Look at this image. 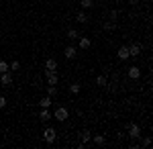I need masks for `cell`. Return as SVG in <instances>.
<instances>
[{
    "label": "cell",
    "mask_w": 153,
    "mask_h": 149,
    "mask_svg": "<svg viewBox=\"0 0 153 149\" xmlns=\"http://www.w3.org/2000/svg\"><path fill=\"white\" fill-rule=\"evenodd\" d=\"M76 21H78V23H86V21H88V14H86L84 10H80L78 14H76Z\"/></svg>",
    "instance_id": "obj_17"
},
{
    "label": "cell",
    "mask_w": 153,
    "mask_h": 149,
    "mask_svg": "<svg viewBox=\"0 0 153 149\" xmlns=\"http://www.w3.org/2000/svg\"><path fill=\"white\" fill-rule=\"evenodd\" d=\"M68 39H70V41L80 39V31H78V29H70V31H68Z\"/></svg>",
    "instance_id": "obj_12"
},
{
    "label": "cell",
    "mask_w": 153,
    "mask_h": 149,
    "mask_svg": "<svg viewBox=\"0 0 153 149\" xmlns=\"http://www.w3.org/2000/svg\"><path fill=\"white\" fill-rule=\"evenodd\" d=\"M39 106H41V108H49V106H51V96H43V98L39 100Z\"/></svg>",
    "instance_id": "obj_13"
},
{
    "label": "cell",
    "mask_w": 153,
    "mask_h": 149,
    "mask_svg": "<svg viewBox=\"0 0 153 149\" xmlns=\"http://www.w3.org/2000/svg\"><path fill=\"white\" fill-rule=\"evenodd\" d=\"M63 55H65L68 59H74V57H76V47L68 45V47H65V51H63Z\"/></svg>",
    "instance_id": "obj_11"
},
{
    "label": "cell",
    "mask_w": 153,
    "mask_h": 149,
    "mask_svg": "<svg viewBox=\"0 0 153 149\" xmlns=\"http://www.w3.org/2000/svg\"><path fill=\"white\" fill-rule=\"evenodd\" d=\"M114 27H117V25H114V21H106V23L102 25V29H104L106 33H110V31H114Z\"/></svg>",
    "instance_id": "obj_16"
},
{
    "label": "cell",
    "mask_w": 153,
    "mask_h": 149,
    "mask_svg": "<svg viewBox=\"0 0 153 149\" xmlns=\"http://www.w3.org/2000/svg\"><path fill=\"white\" fill-rule=\"evenodd\" d=\"M8 69H10V72H19V69H21V63H19V61L14 59V61H10V66H8Z\"/></svg>",
    "instance_id": "obj_19"
},
{
    "label": "cell",
    "mask_w": 153,
    "mask_h": 149,
    "mask_svg": "<svg viewBox=\"0 0 153 149\" xmlns=\"http://www.w3.org/2000/svg\"><path fill=\"white\" fill-rule=\"evenodd\" d=\"M4 106H6V98H4V96H0V108H4Z\"/></svg>",
    "instance_id": "obj_26"
},
{
    "label": "cell",
    "mask_w": 153,
    "mask_h": 149,
    "mask_svg": "<svg viewBox=\"0 0 153 149\" xmlns=\"http://www.w3.org/2000/svg\"><path fill=\"white\" fill-rule=\"evenodd\" d=\"M80 6L82 8H92L94 6V0H80Z\"/></svg>",
    "instance_id": "obj_18"
},
{
    "label": "cell",
    "mask_w": 153,
    "mask_h": 149,
    "mask_svg": "<svg viewBox=\"0 0 153 149\" xmlns=\"http://www.w3.org/2000/svg\"><path fill=\"white\" fill-rule=\"evenodd\" d=\"M51 116H53V112H51L49 108H41V112H39V118H41V121L47 123V121H51Z\"/></svg>",
    "instance_id": "obj_9"
},
{
    "label": "cell",
    "mask_w": 153,
    "mask_h": 149,
    "mask_svg": "<svg viewBox=\"0 0 153 149\" xmlns=\"http://www.w3.org/2000/svg\"><path fill=\"white\" fill-rule=\"evenodd\" d=\"M92 141V133L90 131H82L80 133V145H86V143H90Z\"/></svg>",
    "instance_id": "obj_7"
},
{
    "label": "cell",
    "mask_w": 153,
    "mask_h": 149,
    "mask_svg": "<svg viewBox=\"0 0 153 149\" xmlns=\"http://www.w3.org/2000/svg\"><path fill=\"white\" fill-rule=\"evenodd\" d=\"M0 82H2V86H10V84H12V74H10V72L0 74Z\"/></svg>",
    "instance_id": "obj_6"
},
{
    "label": "cell",
    "mask_w": 153,
    "mask_h": 149,
    "mask_svg": "<svg viewBox=\"0 0 153 149\" xmlns=\"http://www.w3.org/2000/svg\"><path fill=\"white\" fill-rule=\"evenodd\" d=\"M137 2H139V0H129V4H131V6H137Z\"/></svg>",
    "instance_id": "obj_27"
},
{
    "label": "cell",
    "mask_w": 153,
    "mask_h": 149,
    "mask_svg": "<svg viewBox=\"0 0 153 149\" xmlns=\"http://www.w3.org/2000/svg\"><path fill=\"white\" fill-rule=\"evenodd\" d=\"M127 129H129V137L131 139H139L141 137V127L137 125V123H129Z\"/></svg>",
    "instance_id": "obj_3"
},
{
    "label": "cell",
    "mask_w": 153,
    "mask_h": 149,
    "mask_svg": "<svg viewBox=\"0 0 153 149\" xmlns=\"http://www.w3.org/2000/svg\"><path fill=\"white\" fill-rule=\"evenodd\" d=\"M108 16H110V21H117L118 12H117V10H110V12H108Z\"/></svg>",
    "instance_id": "obj_25"
},
{
    "label": "cell",
    "mask_w": 153,
    "mask_h": 149,
    "mask_svg": "<svg viewBox=\"0 0 153 149\" xmlns=\"http://www.w3.org/2000/svg\"><path fill=\"white\" fill-rule=\"evenodd\" d=\"M96 84H98V86H106V84H108V78H106V76H98V78H96Z\"/></svg>",
    "instance_id": "obj_20"
},
{
    "label": "cell",
    "mask_w": 153,
    "mask_h": 149,
    "mask_svg": "<svg viewBox=\"0 0 153 149\" xmlns=\"http://www.w3.org/2000/svg\"><path fill=\"white\" fill-rule=\"evenodd\" d=\"M45 69H57V61L53 57H49L47 61H45Z\"/></svg>",
    "instance_id": "obj_14"
},
{
    "label": "cell",
    "mask_w": 153,
    "mask_h": 149,
    "mask_svg": "<svg viewBox=\"0 0 153 149\" xmlns=\"http://www.w3.org/2000/svg\"><path fill=\"white\" fill-rule=\"evenodd\" d=\"M127 74H129V78H131V80H139V78H141V69L137 68V66L129 68V72H127Z\"/></svg>",
    "instance_id": "obj_5"
},
{
    "label": "cell",
    "mask_w": 153,
    "mask_h": 149,
    "mask_svg": "<svg viewBox=\"0 0 153 149\" xmlns=\"http://www.w3.org/2000/svg\"><path fill=\"white\" fill-rule=\"evenodd\" d=\"M118 59H120V61H127V59H131V55H129V47H120V49H118Z\"/></svg>",
    "instance_id": "obj_8"
},
{
    "label": "cell",
    "mask_w": 153,
    "mask_h": 149,
    "mask_svg": "<svg viewBox=\"0 0 153 149\" xmlns=\"http://www.w3.org/2000/svg\"><path fill=\"white\" fill-rule=\"evenodd\" d=\"M80 90H82V88H80V84H78V82H76V84H71V86H70V92H71V94H78Z\"/></svg>",
    "instance_id": "obj_23"
},
{
    "label": "cell",
    "mask_w": 153,
    "mask_h": 149,
    "mask_svg": "<svg viewBox=\"0 0 153 149\" xmlns=\"http://www.w3.org/2000/svg\"><path fill=\"white\" fill-rule=\"evenodd\" d=\"M53 116L57 118L59 123H63V121H68L70 112H68V108H65V106H57V108H55V112H53Z\"/></svg>",
    "instance_id": "obj_1"
},
{
    "label": "cell",
    "mask_w": 153,
    "mask_h": 149,
    "mask_svg": "<svg viewBox=\"0 0 153 149\" xmlns=\"http://www.w3.org/2000/svg\"><path fill=\"white\" fill-rule=\"evenodd\" d=\"M4 72H10V69H8V63L4 59H0V74H4Z\"/></svg>",
    "instance_id": "obj_22"
},
{
    "label": "cell",
    "mask_w": 153,
    "mask_h": 149,
    "mask_svg": "<svg viewBox=\"0 0 153 149\" xmlns=\"http://www.w3.org/2000/svg\"><path fill=\"white\" fill-rule=\"evenodd\" d=\"M43 139H45V143H53V141L57 139V131H55L53 127H47V129L43 131Z\"/></svg>",
    "instance_id": "obj_2"
},
{
    "label": "cell",
    "mask_w": 153,
    "mask_h": 149,
    "mask_svg": "<svg viewBox=\"0 0 153 149\" xmlns=\"http://www.w3.org/2000/svg\"><path fill=\"white\" fill-rule=\"evenodd\" d=\"M92 141H94V145H98V147H102V145L106 143V139L102 137V135H94V137H92Z\"/></svg>",
    "instance_id": "obj_15"
},
{
    "label": "cell",
    "mask_w": 153,
    "mask_h": 149,
    "mask_svg": "<svg viewBox=\"0 0 153 149\" xmlns=\"http://www.w3.org/2000/svg\"><path fill=\"white\" fill-rule=\"evenodd\" d=\"M129 55H131V57H139V55H141V45L131 43V45H129Z\"/></svg>",
    "instance_id": "obj_4"
},
{
    "label": "cell",
    "mask_w": 153,
    "mask_h": 149,
    "mask_svg": "<svg viewBox=\"0 0 153 149\" xmlns=\"http://www.w3.org/2000/svg\"><path fill=\"white\" fill-rule=\"evenodd\" d=\"M47 96H51V98L57 96V88L55 86H47Z\"/></svg>",
    "instance_id": "obj_21"
},
{
    "label": "cell",
    "mask_w": 153,
    "mask_h": 149,
    "mask_svg": "<svg viewBox=\"0 0 153 149\" xmlns=\"http://www.w3.org/2000/svg\"><path fill=\"white\" fill-rule=\"evenodd\" d=\"M149 145H151V137H145L141 141V147H149Z\"/></svg>",
    "instance_id": "obj_24"
},
{
    "label": "cell",
    "mask_w": 153,
    "mask_h": 149,
    "mask_svg": "<svg viewBox=\"0 0 153 149\" xmlns=\"http://www.w3.org/2000/svg\"><path fill=\"white\" fill-rule=\"evenodd\" d=\"M78 45H80V49H90L92 41H90L88 37H80V39H78Z\"/></svg>",
    "instance_id": "obj_10"
}]
</instances>
